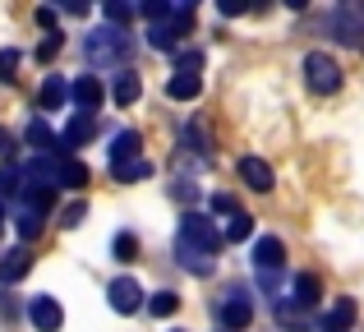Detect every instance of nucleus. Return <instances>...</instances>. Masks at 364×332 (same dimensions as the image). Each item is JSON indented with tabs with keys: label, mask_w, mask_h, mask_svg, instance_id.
<instances>
[{
	"label": "nucleus",
	"mask_w": 364,
	"mask_h": 332,
	"mask_svg": "<svg viewBox=\"0 0 364 332\" xmlns=\"http://www.w3.org/2000/svg\"><path fill=\"white\" fill-rule=\"evenodd\" d=\"M134 51V37L124 33L116 23H102L92 28L88 37H83V55H88V65H97V70H111V65H124Z\"/></svg>",
	"instance_id": "f257e3e1"
},
{
	"label": "nucleus",
	"mask_w": 364,
	"mask_h": 332,
	"mask_svg": "<svg viewBox=\"0 0 364 332\" xmlns=\"http://www.w3.org/2000/svg\"><path fill=\"white\" fill-rule=\"evenodd\" d=\"M304 83H309L318 97H332L341 88V65L332 60L328 51H309L304 55Z\"/></svg>",
	"instance_id": "f03ea898"
},
{
	"label": "nucleus",
	"mask_w": 364,
	"mask_h": 332,
	"mask_svg": "<svg viewBox=\"0 0 364 332\" xmlns=\"http://www.w3.org/2000/svg\"><path fill=\"white\" fill-rule=\"evenodd\" d=\"M180 240H185L189 250H198V254H208V259H213V254H217V245H222L226 235L217 231V226L208 222L203 213H185V217H180Z\"/></svg>",
	"instance_id": "7ed1b4c3"
},
{
	"label": "nucleus",
	"mask_w": 364,
	"mask_h": 332,
	"mask_svg": "<svg viewBox=\"0 0 364 332\" xmlns=\"http://www.w3.org/2000/svg\"><path fill=\"white\" fill-rule=\"evenodd\" d=\"M189 23H194V5H176L171 23H157V28H148V42L157 46V51H171V46H176V37L185 33Z\"/></svg>",
	"instance_id": "20e7f679"
},
{
	"label": "nucleus",
	"mask_w": 364,
	"mask_h": 332,
	"mask_svg": "<svg viewBox=\"0 0 364 332\" xmlns=\"http://www.w3.org/2000/svg\"><path fill=\"white\" fill-rule=\"evenodd\" d=\"M222 323L231 328V332H240V328L254 323V300H249L240 287H231V291L222 296Z\"/></svg>",
	"instance_id": "39448f33"
},
{
	"label": "nucleus",
	"mask_w": 364,
	"mask_h": 332,
	"mask_svg": "<svg viewBox=\"0 0 364 332\" xmlns=\"http://www.w3.org/2000/svg\"><path fill=\"white\" fill-rule=\"evenodd\" d=\"M28 318H33L37 332H60L65 309L55 305V296H33V305H28Z\"/></svg>",
	"instance_id": "423d86ee"
},
{
	"label": "nucleus",
	"mask_w": 364,
	"mask_h": 332,
	"mask_svg": "<svg viewBox=\"0 0 364 332\" xmlns=\"http://www.w3.org/2000/svg\"><path fill=\"white\" fill-rule=\"evenodd\" d=\"M70 97H74V107H79V116H92V111H97L102 102H107V88H102V79L83 74V79H74Z\"/></svg>",
	"instance_id": "0eeeda50"
},
{
	"label": "nucleus",
	"mask_w": 364,
	"mask_h": 332,
	"mask_svg": "<svg viewBox=\"0 0 364 332\" xmlns=\"http://www.w3.org/2000/svg\"><path fill=\"white\" fill-rule=\"evenodd\" d=\"M286 263V245L277 235H258L254 240V272H282Z\"/></svg>",
	"instance_id": "6e6552de"
},
{
	"label": "nucleus",
	"mask_w": 364,
	"mask_h": 332,
	"mask_svg": "<svg viewBox=\"0 0 364 332\" xmlns=\"http://www.w3.org/2000/svg\"><path fill=\"white\" fill-rule=\"evenodd\" d=\"M28 268H33V254H28V245L5 250V254H0V287H14V282H23Z\"/></svg>",
	"instance_id": "1a4fd4ad"
},
{
	"label": "nucleus",
	"mask_w": 364,
	"mask_h": 332,
	"mask_svg": "<svg viewBox=\"0 0 364 332\" xmlns=\"http://www.w3.org/2000/svg\"><path fill=\"white\" fill-rule=\"evenodd\" d=\"M332 33L341 37L346 46H364V23H360V5H341L332 14Z\"/></svg>",
	"instance_id": "9d476101"
},
{
	"label": "nucleus",
	"mask_w": 364,
	"mask_h": 332,
	"mask_svg": "<svg viewBox=\"0 0 364 332\" xmlns=\"http://www.w3.org/2000/svg\"><path fill=\"white\" fill-rule=\"evenodd\" d=\"M235 171H240V180H245L249 189H254V194H272V189H277L272 166L258 162V157H240V166H235Z\"/></svg>",
	"instance_id": "9b49d317"
},
{
	"label": "nucleus",
	"mask_w": 364,
	"mask_h": 332,
	"mask_svg": "<svg viewBox=\"0 0 364 332\" xmlns=\"http://www.w3.org/2000/svg\"><path fill=\"white\" fill-rule=\"evenodd\" d=\"M107 296H111V309H116V314H134V309L143 305V287L134 277H116Z\"/></svg>",
	"instance_id": "f8f14e48"
},
{
	"label": "nucleus",
	"mask_w": 364,
	"mask_h": 332,
	"mask_svg": "<svg viewBox=\"0 0 364 332\" xmlns=\"http://www.w3.org/2000/svg\"><path fill=\"white\" fill-rule=\"evenodd\" d=\"M107 157H111V171H116V166H129V162H139V134H134V129H120V134L111 139Z\"/></svg>",
	"instance_id": "ddd939ff"
},
{
	"label": "nucleus",
	"mask_w": 364,
	"mask_h": 332,
	"mask_svg": "<svg viewBox=\"0 0 364 332\" xmlns=\"http://www.w3.org/2000/svg\"><path fill=\"white\" fill-rule=\"evenodd\" d=\"M28 144H33V148H37V153H42V157H60V148H65L60 139L51 134V125H46L42 116H37L33 125H28Z\"/></svg>",
	"instance_id": "4468645a"
},
{
	"label": "nucleus",
	"mask_w": 364,
	"mask_h": 332,
	"mask_svg": "<svg viewBox=\"0 0 364 332\" xmlns=\"http://www.w3.org/2000/svg\"><path fill=\"white\" fill-rule=\"evenodd\" d=\"M291 296H295V305H300V309H314V305H318V296H323V282L314 277V272H300V277H291Z\"/></svg>",
	"instance_id": "2eb2a0df"
},
{
	"label": "nucleus",
	"mask_w": 364,
	"mask_h": 332,
	"mask_svg": "<svg viewBox=\"0 0 364 332\" xmlns=\"http://www.w3.org/2000/svg\"><path fill=\"white\" fill-rule=\"evenodd\" d=\"M198 92H203V79L198 74H171V83H166V97H176V102H194Z\"/></svg>",
	"instance_id": "dca6fc26"
},
{
	"label": "nucleus",
	"mask_w": 364,
	"mask_h": 332,
	"mask_svg": "<svg viewBox=\"0 0 364 332\" xmlns=\"http://www.w3.org/2000/svg\"><path fill=\"white\" fill-rule=\"evenodd\" d=\"M92 134H97V120H92V116H74L70 125H65L60 144H65V148H83V144H88Z\"/></svg>",
	"instance_id": "f3484780"
},
{
	"label": "nucleus",
	"mask_w": 364,
	"mask_h": 332,
	"mask_svg": "<svg viewBox=\"0 0 364 332\" xmlns=\"http://www.w3.org/2000/svg\"><path fill=\"white\" fill-rule=\"evenodd\" d=\"M111 97H116L120 107H134V102L143 97V79H139V74H116V88H111Z\"/></svg>",
	"instance_id": "a211bd4d"
},
{
	"label": "nucleus",
	"mask_w": 364,
	"mask_h": 332,
	"mask_svg": "<svg viewBox=\"0 0 364 332\" xmlns=\"http://www.w3.org/2000/svg\"><path fill=\"white\" fill-rule=\"evenodd\" d=\"M176 259H180V268L198 272V277H208V272H213V259H208V254H198V250H189L185 240H176Z\"/></svg>",
	"instance_id": "6ab92c4d"
},
{
	"label": "nucleus",
	"mask_w": 364,
	"mask_h": 332,
	"mask_svg": "<svg viewBox=\"0 0 364 332\" xmlns=\"http://www.w3.org/2000/svg\"><path fill=\"white\" fill-rule=\"evenodd\" d=\"M350 323H355V300H337L332 314L323 318V328H328V332H350Z\"/></svg>",
	"instance_id": "aec40b11"
},
{
	"label": "nucleus",
	"mask_w": 364,
	"mask_h": 332,
	"mask_svg": "<svg viewBox=\"0 0 364 332\" xmlns=\"http://www.w3.org/2000/svg\"><path fill=\"white\" fill-rule=\"evenodd\" d=\"M60 185L65 189H83L88 185V166H83L79 157H60Z\"/></svg>",
	"instance_id": "412c9836"
},
{
	"label": "nucleus",
	"mask_w": 364,
	"mask_h": 332,
	"mask_svg": "<svg viewBox=\"0 0 364 332\" xmlns=\"http://www.w3.org/2000/svg\"><path fill=\"white\" fill-rule=\"evenodd\" d=\"M70 97V88H65V79L60 74H46V83H42V111H55L60 102Z\"/></svg>",
	"instance_id": "4be33fe9"
},
{
	"label": "nucleus",
	"mask_w": 364,
	"mask_h": 332,
	"mask_svg": "<svg viewBox=\"0 0 364 332\" xmlns=\"http://www.w3.org/2000/svg\"><path fill=\"white\" fill-rule=\"evenodd\" d=\"M176 309H180V296H176V291H157V296L148 300V314L152 318H171Z\"/></svg>",
	"instance_id": "5701e85b"
},
{
	"label": "nucleus",
	"mask_w": 364,
	"mask_h": 332,
	"mask_svg": "<svg viewBox=\"0 0 364 332\" xmlns=\"http://www.w3.org/2000/svg\"><path fill=\"white\" fill-rule=\"evenodd\" d=\"M254 235V217L249 213H235L231 222H226V240H249Z\"/></svg>",
	"instance_id": "b1692460"
},
{
	"label": "nucleus",
	"mask_w": 364,
	"mask_h": 332,
	"mask_svg": "<svg viewBox=\"0 0 364 332\" xmlns=\"http://www.w3.org/2000/svg\"><path fill=\"white\" fill-rule=\"evenodd\" d=\"M111 254H116L120 263H134V259H139V240H134L129 231H120V235H116V245H111Z\"/></svg>",
	"instance_id": "393cba45"
},
{
	"label": "nucleus",
	"mask_w": 364,
	"mask_h": 332,
	"mask_svg": "<svg viewBox=\"0 0 364 332\" xmlns=\"http://www.w3.org/2000/svg\"><path fill=\"white\" fill-rule=\"evenodd\" d=\"M139 14L148 18V23H161V18H171V14H176V5H166V0H143V5H139Z\"/></svg>",
	"instance_id": "a878e982"
},
{
	"label": "nucleus",
	"mask_w": 364,
	"mask_h": 332,
	"mask_svg": "<svg viewBox=\"0 0 364 332\" xmlns=\"http://www.w3.org/2000/svg\"><path fill=\"white\" fill-rule=\"evenodd\" d=\"M111 176L124 180V185H129V180H148V176H152V162H143V157H139V162H129V166H116Z\"/></svg>",
	"instance_id": "bb28decb"
},
{
	"label": "nucleus",
	"mask_w": 364,
	"mask_h": 332,
	"mask_svg": "<svg viewBox=\"0 0 364 332\" xmlns=\"http://www.w3.org/2000/svg\"><path fill=\"white\" fill-rule=\"evenodd\" d=\"M5 194H23V171L0 166V198H5Z\"/></svg>",
	"instance_id": "cd10ccee"
},
{
	"label": "nucleus",
	"mask_w": 364,
	"mask_h": 332,
	"mask_svg": "<svg viewBox=\"0 0 364 332\" xmlns=\"http://www.w3.org/2000/svg\"><path fill=\"white\" fill-rule=\"evenodd\" d=\"M102 18H107V23H116V28H124L134 18V9L120 5V0H107V5H102Z\"/></svg>",
	"instance_id": "c85d7f7f"
},
{
	"label": "nucleus",
	"mask_w": 364,
	"mask_h": 332,
	"mask_svg": "<svg viewBox=\"0 0 364 332\" xmlns=\"http://www.w3.org/2000/svg\"><path fill=\"white\" fill-rule=\"evenodd\" d=\"M18 51H14V46H5V51H0V83H14L18 79Z\"/></svg>",
	"instance_id": "c756f323"
},
{
	"label": "nucleus",
	"mask_w": 364,
	"mask_h": 332,
	"mask_svg": "<svg viewBox=\"0 0 364 332\" xmlns=\"http://www.w3.org/2000/svg\"><path fill=\"white\" fill-rule=\"evenodd\" d=\"M83 217H88V203H83V198H79V203H65V208H60V226H70V231L83 222Z\"/></svg>",
	"instance_id": "7c9ffc66"
},
{
	"label": "nucleus",
	"mask_w": 364,
	"mask_h": 332,
	"mask_svg": "<svg viewBox=\"0 0 364 332\" xmlns=\"http://www.w3.org/2000/svg\"><path fill=\"white\" fill-rule=\"evenodd\" d=\"M14 226H18V235H23V240H37V235H42V217H37V213H23Z\"/></svg>",
	"instance_id": "2f4dec72"
},
{
	"label": "nucleus",
	"mask_w": 364,
	"mask_h": 332,
	"mask_svg": "<svg viewBox=\"0 0 364 332\" xmlns=\"http://www.w3.org/2000/svg\"><path fill=\"white\" fill-rule=\"evenodd\" d=\"M258 291H263L267 300L282 296V272H258Z\"/></svg>",
	"instance_id": "473e14b6"
},
{
	"label": "nucleus",
	"mask_w": 364,
	"mask_h": 332,
	"mask_svg": "<svg viewBox=\"0 0 364 332\" xmlns=\"http://www.w3.org/2000/svg\"><path fill=\"white\" fill-rule=\"evenodd\" d=\"M213 213H217V217H226V222H231V217L240 213V208H235V198H231V194H213Z\"/></svg>",
	"instance_id": "72a5a7b5"
},
{
	"label": "nucleus",
	"mask_w": 364,
	"mask_h": 332,
	"mask_svg": "<svg viewBox=\"0 0 364 332\" xmlns=\"http://www.w3.org/2000/svg\"><path fill=\"white\" fill-rule=\"evenodd\" d=\"M203 70V51H180V74H198Z\"/></svg>",
	"instance_id": "f704fd0d"
},
{
	"label": "nucleus",
	"mask_w": 364,
	"mask_h": 332,
	"mask_svg": "<svg viewBox=\"0 0 364 332\" xmlns=\"http://www.w3.org/2000/svg\"><path fill=\"white\" fill-rule=\"evenodd\" d=\"M60 46H65V37H60V33H51V37H46L42 46H37V60H51V55L60 51Z\"/></svg>",
	"instance_id": "c9c22d12"
},
{
	"label": "nucleus",
	"mask_w": 364,
	"mask_h": 332,
	"mask_svg": "<svg viewBox=\"0 0 364 332\" xmlns=\"http://www.w3.org/2000/svg\"><path fill=\"white\" fill-rule=\"evenodd\" d=\"M37 23H42V28H55V9L42 5V9H37Z\"/></svg>",
	"instance_id": "e433bc0d"
},
{
	"label": "nucleus",
	"mask_w": 364,
	"mask_h": 332,
	"mask_svg": "<svg viewBox=\"0 0 364 332\" xmlns=\"http://www.w3.org/2000/svg\"><path fill=\"white\" fill-rule=\"evenodd\" d=\"M194 194H198V189L189 185V180H180V185H176V198H194Z\"/></svg>",
	"instance_id": "4c0bfd02"
},
{
	"label": "nucleus",
	"mask_w": 364,
	"mask_h": 332,
	"mask_svg": "<svg viewBox=\"0 0 364 332\" xmlns=\"http://www.w3.org/2000/svg\"><path fill=\"white\" fill-rule=\"evenodd\" d=\"M5 148H9V139H5V134H0V153H5Z\"/></svg>",
	"instance_id": "58836bf2"
}]
</instances>
